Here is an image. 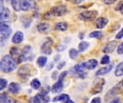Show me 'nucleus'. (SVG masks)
Returning a JSON list of instances; mask_svg holds the SVG:
<instances>
[{
  "mask_svg": "<svg viewBox=\"0 0 123 103\" xmlns=\"http://www.w3.org/2000/svg\"><path fill=\"white\" fill-rule=\"evenodd\" d=\"M17 67V62L11 56L5 55L2 57L0 62V69L5 73L10 72L14 70Z\"/></svg>",
  "mask_w": 123,
  "mask_h": 103,
  "instance_id": "f257e3e1",
  "label": "nucleus"
},
{
  "mask_svg": "<svg viewBox=\"0 0 123 103\" xmlns=\"http://www.w3.org/2000/svg\"><path fill=\"white\" fill-rule=\"evenodd\" d=\"M35 71L36 72V70H35L34 67H32V65H25L19 69L18 75L22 77H30L33 75L35 73Z\"/></svg>",
  "mask_w": 123,
  "mask_h": 103,
  "instance_id": "f03ea898",
  "label": "nucleus"
},
{
  "mask_svg": "<svg viewBox=\"0 0 123 103\" xmlns=\"http://www.w3.org/2000/svg\"><path fill=\"white\" fill-rule=\"evenodd\" d=\"M105 84V80L103 78L96 79L93 82V85L92 87L91 92L93 95H96V94L101 92L102 89H103V86Z\"/></svg>",
  "mask_w": 123,
  "mask_h": 103,
  "instance_id": "7ed1b4c3",
  "label": "nucleus"
},
{
  "mask_svg": "<svg viewBox=\"0 0 123 103\" xmlns=\"http://www.w3.org/2000/svg\"><path fill=\"white\" fill-rule=\"evenodd\" d=\"M98 15V11L96 10L85 11L80 14L79 19L84 21H92L94 20Z\"/></svg>",
  "mask_w": 123,
  "mask_h": 103,
  "instance_id": "20e7f679",
  "label": "nucleus"
},
{
  "mask_svg": "<svg viewBox=\"0 0 123 103\" xmlns=\"http://www.w3.org/2000/svg\"><path fill=\"white\" fill-rule=\"evenodd\" d=\"M123 88V80L122 82H120L119 84H117L115 87L112 88L106 95L105 96V100L106 101L109 100L110 99H112V98H114L115 95H117Z\"/></svg>",
  "mask_w": 123,
  "mask_h": 103,
  "instance_id": "39448f33",
  "label": "nucleus"
},
{
  "mask_svg": "<svg viewBox=\"0 0 123 103\" xmlns=\"http://www.w3.org/2000/svg\"><path fill=\"white\" fill-rule=\"evenodd\" d=\"M66 7L65 5H58L55 6L51 8L50 9V14L53 16H60L63 15L66 12Z\"/></svg>",
  "mask_w": 123,
  "mask_h": 103,
  "instance_id": "423d86ee",
  "label": "nucleus"
},
{
  "mask_svg": "<svg viewBox=\"0 0 123 103\" xmlns=\"http://www.w3.org/2000/svg\"><path fill=\"white\" fill-rule=\"evenodd\" d=\"M30 52H31V47L29 45L25 46L23 49H22V52L20 54L19 57L18 58V63H21L22 62H25L27 60H28L30 57Z\"/></svg>",
  "mask_w": 123,
  "mask_h": 103,
  "instance_id": "0eeeda50",
  "label": "nucleus"
},
{
  "mask_svg": "<svg viewBox=\"0 0 123 103\" xmlns=\"http://www.w3.org/2000/svg\"><path fill=\"white\" fill-rule=\"evenodd\" d=\"M53 44V41L50 37H48L47 38V41L42 45L41 47V50L43 52V53L50 55L52 54V48L51 46Z\"/></svg>",
  "mask_w": 123,
  "mask_h": 103,
  "instance_id": "6e6552de",
  "label": "nucleus"
},
{
  "mask_svg": "<svg viewBox=\"0 0 123 103\" xmlns=\"http://www.w3.org/2000/svg\"><path fill=\"white\" fill-rule=\"evenodd\" d=\"M10 15V11L9 10L8 8L4 7L2 1H1V4H0V20L1 22H3L4 19H6L7 18H9Z\"/></svg>",
  "mask_w": 123,
  "mask_h": 103,
  "instance_id": "1a4fd4ad",
  "label": "nucleus"
},
{
  "mask_svg": "<svg viewBox=\"0 0 123 103\" xmlns=\"http://www.w3.org/2000/svg\"><path fill=\"white\" fill-rule=\"evenodd\" d=\"M117 41L115 40H113V41H111L105 47L103 52L105 53H111L112 52H114V50L115 49L116 47H117Z\"/></svg>",
  "mask_w": 123,
  "mask_h": 103,
  "instance_id": "9d476101",
  "label": "nucleus"
},
{
  "mask_svg": "<svg viewBox=\"0 0 123 103\" xmlns=\"http://www.w3.org/2000/svg\"><path fill=\"white\" fill-rule=\"evenodd\" d=\"M63 81L58 80V82H56L52 86L51 91H52L53 93H58V92H61V91L63 90Z\"/></svg>",
  "mask_w": 123,
  "mask_h": 103,
  "instance_id": "9b49d317",
  "label": "nucleus"
},
{
  "mask_svg": "<svg viewBox=\"0 0 123 103\" xmlns=\"http://www.w3.org/2000/svg\"><path fill=\"white\" fill-rule=\"evenodd\" d=\"M35 1H21V9L23 11H29L31 8L35 7L32 4H35Z\"/></svg>",
  "mask_w": 123,
  "mask_h": 103,
  "instance_id": "f8f14e48",
  "label": "nucleus"
},
{
  "mask_svg": "<svg viewBox=\"0 0 123 103\" xmlns=\"http://www.w3.org/2000/svg\"><path fill=\"white\" fill-rule=\"evenodd\" d=\"M23 39H24V34H23V33L22 32L18 31L12 37V41L14 44H19V43H21L23 41Z\"/></svg>",
  "mask_w": 123,
  "mask_h": 103,
  "instance_id": "ddd939ff",
  "label": "nucleus"
},
{
  "mask_svg": "<svg viewBox=\"0 0 123 103\" xmlns=\"http://www.w3.org/2000/svg\"><path fill=\"white\" fill-rule=\"evenodd\" d=\"M108 23V19L105 17H99L96 20V27L98 29H102L104 28Z\"/></svg>",
  "mask_w": 123,
  "mask_h": 103,
  "instance_id": "4468645a",
  "label": "nucleus"
},
{
  "mask_svg": "<svg viewBox=\"0 0 123 103\" xmlns=\"http://www.w3.org/2000/svg\"><path fill=\"white\" fill-rule=\"evenodd\" d=\"M0 103H16V101L8 96V95L4 92L0 95Z\"/></svg>",
  "mask_w": 123,
  "mask_h": 103,
  "instance_id": "2eb2a0df",
  "label": "nucleus"
},
{
  "mask_svg": "<svg viewBox=\"0 0 123 103\" xmlns=\"http://www.w3.org/2000/svg\"><path fill=\"white\" fill-rule=\"evenodd\" d=\"M112 67H113V65H112V64H110V65H108V66H107V67H103V68H101V69H99L98 71H97L96 75L98 76V75H106V74L109 73V72L112 70Z\"/></svg>",
  "mask_w": 123,
  "mask_h": 103,
  "instance_id": "dca6fc26",
  "label": "nucleus"
},
{
  "mask_svg": "<svg viewBox=\"0 0 123 103\" xmlns=\"http://www.w3.org/2000/svg\"><path fill=\"white\" fill-rule=\"evenodd\" d=\"M12 30V29L9 27L8 29H1L0 30V34H1V42H3L4 40L6 39L11 34Z\"/></svg>",
  "mask_w": 123,
  "mask_h": 103,
  "instance_id": "f3484780",
  "label": "nucleus"
},
{
  "mask_svg": "<svg viewBox=\"0 0 123 103\" xmlns=\"http://www.w3.org/2000/svg\"><path fill=\"white\" fill-rule=\"evenodd\" d=\"M8 90H9V92H12L13 94H16V93H18L19 92V90H20V86L17 83L12 82L9 85Z\"/></svg>",
  "mask_w": 123,
  "mask_h": 103,
  "instance_id": "a211bd4d",
  "label": "nucleus"
},
{
  "mask_svg": "<svg viewBox=\"0 0 123 103\" xmlns=\"http://www.w3.org/2000/svg\"><path fill=\"white\" fill-rule=\"evenodd\" d=\"M37 29L39 32L45 33L50 30V25L47 23H40L37 26Z\"/></svg>",
  "mask_w": 123,
  "mask_h": 103,
  "instance_id": "6ab92c4d",
  "label": "nucleus"
},
{
  "mask_svg": "<svg viewBox=\"0 0 123 103\" xmlns=\"http://www.w3.org/2000/svg\"><path fill=\"white\" fill-rule=\"evenodd\" d=\"M69 100H70V97H69V95H66V94H63V95H59V96H57V97L54 98L53 100V102L61 101V102L65 103L68 102Z\"/></svg>",
  "mask_w": 123,
  "mask_h": 103,
  "instance_id": "aec40b11",
  "label": "nucleus"
},
{
  "mask_svg": "<svg viewBox=\"0 0 123 103\" xmlns=\"http://www.w3.org/2000/svg\"><path fill=\"white\" fill-rule=\"evenodd\" d=\"M67 29H68V24L66 22H58L55 26V30H58L61 32H64L67 30Z\"/></svg>",
  "mask_w": 123,
  "mask_h": 103,
  "instance_id": "412c9836",
  "label": "nucleus"
},
{
  "mask_svg": "<svg viewBox=\"0 0 123 103\" xmlns=\"http://www.w3.org/2000/svg\"><path fill=\"white\" fill-rule=\"evenodd\" d=\"M86 68H87L86 67V62L77 64V65H76L74 66V70L77 72H84Z\"/></svg>",
  "mask_w": 123,
  "mask_h": 103,
  "instance_id": "4be33fe9",
  "label": "nucleus"
},
{
  "mask_svg": "<svg viewBox=\"0 0 123 103\" xmlns=\"http://www.w3.org/2000/svg\"><path fill=\"white\" fill-rule=\"evenodd\" d=\"M97 65H98V62L96 60H94V59L89 60L88 62H86V67L89 70L94 69L95 67H97Z\"/></svg>",
  "mask_w": 123,
  "mask_h": 103,
  "instance_id": "5701e85b",
  "label": "nucleus"
},
{
  "mask_svg": "<svg viewBox=\"0 0 123 103\" xmlns=\"http://www.w3.org/2000/svg\"><path fill=\"white\" fill-rule=\"evenodd\" d=\"M115 74L117 77H120L123 75V62L120 63L117 67H116V70L115 72Z\"/></svg>",
  "mask_w": 123,
  "mask_h": 103,
  "instance_id": "b1692460",
  "label": "nucleus"
},
{
  "mask_svg": "<svg viewBox=\"0 0 123 103\" xmlns=\"http://www.w3.org/2000/svg\"><path fill=\"white\" fill-rule=\"evenodd\" d=\"M11 4L13 9L15 11H19L21 9V1L19 0H12L11 1Z\"/></svg>",
  "mask_w": 123,
  "mask_h": 103,
  "instance_id": "393cba45",
  "label": "nucleus"
},
{
  "mask_svg": "<svg viewBox=\"0 0 123 103\" xmlns=\"http://www.w3.org/2000/svg\"><path fill=\"white\" fill-rule=\"evenodd\" d=\"M21 21L23 24V26L25 27V28H28L30 26V24H31V19L27 17V16H22V18L21 19Z\"/></svg>",
  "mask_w": 123,
  "mask_h": 103,
  "instance_id": "a878e982",
  "label": "nucleus"
},
{
  "mask_svg": "<svg viewBox=\"0 0 123 103\" xmlns=\"http://www.w3.org/2000/svg\"><path fill=\"white\" fill-rule=\"evenodd\" d=\"M10 54H11V57L13 58V57H17V58H19L20 54H19V49L17 48V47H12L10 49Z\"/></svg>",
  "mask_w": 123,
  "mask_h": 103,
  "instance_id": "bb28decb",
  "label": "nucleus"
},
{
  "mask_svg": "<svg viewBox=\"0 0 123 103\" xmlns=\"http://www.w3.org/2000/svg\"><path fill=\"white\" fill-rule=\"evenodd\" d=\"M47 60H48L47 57H38V59L37 60V65H38V66L40 67H43L45 65V64L47 62Z\"/></svg>",
  "mask_w": 123,
  "mask_h": 103,
  "instance_id": "cd10ccee",
  "label": "nucleus"
},
{
  "mask_svg": "<svg viewBox=\"0 0 123 103\" xmlns=\"http://www.w3.org/2000/svg\"><path fill=\"white\" fill-rule=\"evenodd\" d=\"M89 37L92 38H97V39H101L103 37V33L101 31H94L93 32H91L89 34Z\"/></svg>",
  "mask_w": 123,
  "mask_h": 103,
  "instance_id": "c85d7f7f",
  "label": "nucleus"
},
{
  "mask_svg": "<svg viewBox=\"0 0 123 103\" xmlns=\"http://www.w3.org/2000/svg\"><path fill=\"white\" fill-rule=\"evenodd\" d=\"M89 46V42H81L79 45V51L82 52L85 51L88 48Z\"/></svg>",
  "mask_w": 123,
  "mask_h": 103,
  "instance_id": "c756f323",
  "label": "nucleus"
},
{
  "mask_svg": "<svg viewBox=\"0 0 123 103\" xmlns=\"http://www.w3.org/2000/svg\"><path fill=\"white\" fill-rule=\"evenodd\" d=\"M30 86H31L33 89L37 90V89H39V88L40 87L41 84H40V82L37 79H34V80L31 82Z\"/></svg>",
  "mask_w": 123,
  "mask_h": 103,
  "instance_id": "7c9ffc66",
  "label": "nucleus"
},
{
  "mask_svg": "<svg viewBox=\"0 0 123 103\" xmlns=\"http://www.w3.org/2000/svg\"><path fill=\"white\" fill-rule=\"evenodd\" d=\"M79 55V52L75 49H71L69 50V57H71V59L72 60H75L76 59V57Z\"/></svg>",
  "mask_w": 123,
  "mask_h": 103,
  "instance_id": "2f4dec72",
  "label": "nucleus"
},
{
  "mask_svg": "<svg viewBox=\"0 0 123 103\" xmlns=\"http://www.w3.org/2000/svg\"><path fill=\"white\" fill-rule=\"evenodd\" d=\"M7 86V81L4 79L0 80V91H2Z\"/></svg>",
  "mask_w": 123,
  "mask_h": 103,
  "instance_id": "473e14b6",
  "label": "nucleus"
},
{
  "mask_svg": "<svg viewBox=\"0 0 123 103\" xmlns=\"http://www.w3.org/2000/svg\"><path fill=\"white\" fill-rule=\"evenodd\" d=\"M49 91H50V87L48 85H47V86H45V87L42 88L40 94L42 95H47L48 93L49 92Z\"/></svg>",
  "mask_w": 123,
  "mask_h": 103,
  "instance_id": "72a5a7b5",
  "label": "nucleus"
},
{
  "mask_svg": "<svg viewBox=\"0 0 123 103\" xmlns=\"http://www.w3.org/2000/svg\"><path fill=\"white\" fill-rule=\"evenodd\" d=\"M110 57L107 56V55H105V56H104L102 58V60H101V64L102 65H107V64H109L110 63Z\"/></svg>",
  "mask_w": 123,
  "mask_h": 103,
  "instance_id": "f704fd0d",
  "label": "nucleus"
},
{
  "mask_svg": "<svg viewBox=\"0 0 123 103\" xmlns=\"http://www.w3.org/2000/svg\"><path fill=\"white\" fill-rule=\"evenodd\" d=\"M9 22H1L0 23V30L1 29H5L9 28Z\"/></svg>",
  "mask_w": 123,
  "mask_h": 103,
  "instance_id": "c9c22d12",
  "label": "nucleus"
},
{
  "mask_svg": "<svg viewBox=\"0 0 123 103\" xmlns=\"http://www.w3.org/2000/svg\"><path fill=\"white\" fill-rule=\"evenodd\" d=\"M38 95L40 96V98L41 100H42L43 103H49V101H50V98H49V97H48V96H47V95H40V94H38Z\"/></svg>",
  "mask_w": 123,
  "mask_h": 103,
  "instance_id": "e433bc0d",
  "label": "nucleus"
},
{
  "mask_svg": "<svg viewBox=\"0 0 123 103\" xmlns=\"http://www.w3.org/2000/svg\"><path fill=\"white\" fill-rule=\"evenodd\" d=\"M32 103H41V99L40 96L38 95V94L32 99Z\"/></svg>",
  "mask_w": 123,
  "mask_h": 103,
  "instance_id": "4c0bfd02",
  "label": "nucleus"
},
{
  "mask_svg": "<svg viewBox=\"0 0 123 103\" xmlns=\"http://www.w3.org/2000/svg\"><path fill=\"white\" fill-rule=\"evenodd\" d=\"M66 49V46H64V45H62V44H60L56 47V49L58 50V52H63Z\"/></svg>",
  "mask_w": 123,
  "mask_h": 103,
  "instance_id": "58836bf2",
  "label": "nucleus"
},
{
  "mask_svg": "<svg viewBox=\"0 0 123 103\" xmlns=\"http://www.w3.org/2000/svg\"><path fill=\"white\" fill-rule=\"evenodd\" d=\"M67 74H68V72L67 71H64V72H63L61 75H60V76H59V77H58V80H63V79H64V77L67 75Z\"/></svg>",
  "mask_w": 123,
  "mask_h": 103,
  "instance_id": "ea45409f",
  "label": "nucleus"
},
{
  "mask_svg": "<svg viewBox=\"0 0 123 103\" xmlns=\"http://www.w3.org/2000/svg\"><path fill=\"white\" fill-rule=\"evenodd\" d=\"M117 53L120 54H123V42L120 44V46L117 48Z\"/></svg>",
  "mask_w": 123,
  "mask_h": 103,
  "instance_id": "a19ab883",
  "label": "nucleus"
},
{
  "mask_svg": "<svg viewBox=\"0 0 123 103\" xmlns=\"http://www.w3.org/2000/svg\"><path fill=\"white\" fill-rule=\"evenodd\" d=\"M123 28L121 29V31L116 35V37H115V38L117 39H121V38H123Z\"/></svg>",
  "mask_w": 123,
  "mask_h": 103,
  "instance_id": "79ce46f5",
  "label": "nucleus"
},
{
  "mask_svg": "<svg viewBox=\"0 0 123 103\" xmlns=\"http://www.w3.org/2000/svg\"><path fill=\"white\" fill-rule=\"evenodd\" d=\"M65 65H66V62H61L58 65L57 68H58V70H61Z\"/></svg>",
  "mask_w": 123,
  "mask_h": 103,
  "instance_id": "37998d69",
  "label": "nucleus"
},
{
  "mask_svg": "<svg viewBox=\"0 0 123 103\" xmlns=\"http://www.w3.org/2000/svg\"><path fill=\"white\" fill-rule=\"evenodd\" d=\"M91 103H101V99L100 98H95L92 100Z\"/></svg>",
  "mask_w": 123,
  "mask_h": 103,
  "instance_id": "c03bdc74",
  "label": "nucleus"
},
{
  "mask_svg": "<svg viewBox=\"0 0 123 103\" xmlns=\"http://www.w3.org/2000/svg\"><path fill=\"white\" fill-rule=\"evenodd\" d=\"M54 67V63L53 62H50L47 65V70H50L51 69H53Z\"/></svg>",
  "mask_w": 123,
  "mask_h": 103,
  "instance_id": "a18cd8bd",
  "label": "nucleus"
},
{
  "mask_svg": "<svg viewBox=\"0 0 123 103\" xmlns=\"http://www.w3.org/2000/svg\"><path fill=\"white\" fill-rule=\"evenodd\" d=\"M50 16H51V14H50V12L49 11V12H47L46 14H45V15L43 16V18H44L45 19H49L50 17Z\"/></svg>",
  "mask_w": 123,
  "mask_h": 103,
  "instance_id": "49530a36",
  "label": "nucleus"
},
{
  "mask_svg": "<svg viewBox=\"0 0 123 103\" xmlns=\"http://www.w3.org/2000/svg\"><path fill=\"white\" fill-rule=\"evenodd\" d=\"M57 77H58V72L57 71H54L53 75H52V78L53 80H56L57 79Z\"/></svg>",
  "mask_w": 123,
  "mask_h": 103,
  "instance_id": "de8ad7c7",
  "label": "nucleus"
},
{
  "mask_svg": "<svg viewBox=\"0 0 123 103\" xmlns=\"http://www.w3.org/2000/svg\"><path fill=\"white\" fill-rule=\"evenodd\" d=\"M123 4V1H120V2L117 4V6L115 8V9H116V10H120V9H121V7H122Z\"/></svg>",
  "mask_w": 123,
  "mask_h": 103,
  "instance_id": "09e8293b",
  "label": "nucleus"
},
{
  "mask_svg": "<svg viewBox=\"0 0 123 103\" xmlns=\"http://www.w3.org/2000/svg\"><path fill=\"white\" fill-rule=\"evenodd\" d=\"M115 2V0H112V1H105L104 3L106 4H112L113 3Z\"/></svg>",
  "mask_w": 123,
  "mask_h": 103,
  "instance_id": "8fccbe9b",
  "label": "nucleus"
},
{
  "mask_svg": "<svg viewBox=\"0 0 123 103\" xmlns=\"http://www.w3.org/2000/svg\"><path fill=\"white\" fill-rule=\"evenodd\" d=\"M110 103H121L120 102V99H118V98H116V99H115V100H113L112 102Z\"/></svg>",
  "mask_w": 123,
  "mask_h": 103,
  "instance_id": "3c124183",
  "label": "nucleus"
},
{
  "mask_svg": "<svg viewBox=\"0 0 123 103\" xmlns=\"http://www.w3.org/2000/svg\"><path fill=\"white\" fill-rule=\"evenodd\" d=\"M60 57H61L60 55H56V56L55 57V62H58V61L60 60Z\"/></svg>",
  "mask_w": 123,
  "mask_h": 103,
  "instance_id": "603ef678",
  "label": "nucleus"
},
{
  "mask_svg": "<svg viewBox=\"0 0 123 103\" xmlns=\"http://www.w3.org/2000/svg\"><path fill=\"white\" fill-rule=\"evenodd\" d=\"M79 37L82 39H83V37H84V34H83V33H81V34H80V35H79Z\"/></svg>",
  "mask_w": 123,
  "mask_h": 103,
  "instance_id": "864d4df0",
  "label": "nucleus"
},
{
  "mask_svg": "<svg viewBox=\"0 0 123 103\" xmlns=\"http://www.w3.org/2000/svg\"><path fill=\"white\" fill-rule=\"evenodd\" d=\"M120 11H121V13H123V6H122V7H121V9H120Z\"/></svg>",
  "mask_w": 123,
  "mask_h": 103,
  "instance_id": "5fc2aeb1",
  "label": "nucleus"
},
{
  "mask_svg": "<svg viewBox=\"0 0 123 103\" xmlns=\"http://www.w3.org/2000/svg\"><path fill=\"white\" fill-rule=\"evenodd\" d=\"M66 103H74V102H73L72 100H69L68 102H67Z\"/></svg>",
  "mask_w": 123,
  "mask_h": 103,
  "instance_id": "6e6d98bb",
  "label": "nucleus"
}]
</instances>
